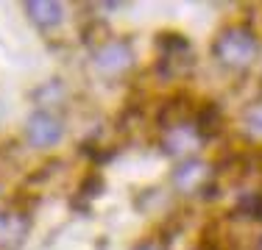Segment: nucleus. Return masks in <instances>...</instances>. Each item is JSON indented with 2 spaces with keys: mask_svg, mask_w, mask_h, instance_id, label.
Here are the masks:
<instances>
[{
  "mask_svg": "<svg viewBox=\"0 0 262 250\" xmlns=\"http://www.w3.org/2000/svg\"><path fill=\"white\" fill-rule=\"evenodd\" d=\"M246 125H248V131H251L254 136H262V103L254 106V109H248Z\"/></svg>",
  "mask_w": 262,
  "mask_h": 250,
  "instance_id": "6e6552de",
  "label": "nucleus"
},
{
  "mask_svg": "<svg viewBox=\"0 0 262 250\" xmlns=\"http://www.w3.org/2000/svg\"><path fill=\"white\" fill-rule=\"evenodd\" d=\"M198 128H190V125H170V128L165 131V147L167 153H184L187 147L195 145L198 139Z\"/></svg>",
  "mask_w": 262,
  "mask_h": 250,
  "instance_id": "39448f33",
  "label": "nucleus"
},
{
  "mask_svg": "<svg viewBox=\"0 0 262 250\" xmlns=\"http://www.w3.org/2000/svg\"><path fill=\"white\" fill-rule=\"evenodd\" d=\"M131 61H134V56H131L128 42H120V39L103 42V45L92 53V67H95V72L106 75V78L123 75L131 67Z\"/></svg>",
  "mask_w": 262,
  "mask_h": 250,
  "instance_id": "f03ea898",
  "label": "nucleus"
},
{
  "mask_svg": "<svg viewBox=\"0 0 262 250\" xmlns=\"http://www.w3.org/2000/svg\"><path fill=\"white\" fill-rule=\"evenodd\" d=\"M259 250H262V242H259Z\"/></svg>",
  "mask_w": 262,
  "mask_h": 250,
  "instance_id": "9d476101",
  "label": "nucleus"
},
{
  "mask_svg": "<svg viewBox=\"0 0 262 250\" xmlns=\"http://www.w3.org/2000/svg\"><path fill=\"white\" fill-rule=\"evenodd\" d=\"M26 11L39 28H56L61 22V6L59 3H39V0H34V3L26 6Z\"/></svg>",
  "mask_w": 262,
  "mask_h": 250,
  "instance_id": "423d86ee",
  "label": "nucleus"
},
{
  "mask_svg": "<svg viewBox=\"0 0 262 250\" xmlns=\"http://www.w3.org/2000/svg\"><path fill=\"white\" fill-rule=\"evenodd\" d=\"M173 184L179 192H195L207 184V167L201 161H187L173 172Z\"/></svg>",
  "mask_w": 262,
  "mask_h": 250,
  "instance_id": "20e7f679",
  "label": "nucleus"
},
{
  "mask_svg": "<svg viewBox=\"0 0 262 250\" xmlns=\"http://www.w3.org/2000/svg\"><path fill=\"white\" fill-rule=\"evenodd\" d=\"M26 134H28V142L34 147H51L61 139L64 128H61V120L53 117L51 111H34V114L28 117Z\"/></svg>",
  "mask_w": 262,
  "mask_h": 250,
  "instance_id": "7ed1b4c3",
  "label": "nucleus"
},
{
  "mask_svg": "<svg viewBox=\"0 0 262 250\" xmlns=\"http://www.w3.org/2000/svg\"><path fill=\"white\" fill-rule=\"evenodd\" d=\"M137 250H165V247H162L159 242H142V245L137 247Z\"/></svg>",
  "mask_w": 262,
  "mask_h": 250,
  "instance_id": "1a4fd4ad",
  "label": "nucleus"
},
{
  "mask_svg": "<svg viewBox=\"0 0 262 250\" xmlns=\"http://www.w3.org/2000/svg\"><path fill=\"white\" fill-rule=\"evenodd\" d=\"M240 211H246L248 217H257V220H262V195H248L240 203Z\"/></svg>",
  "mask_w": 262,
  "mask_h": 250,
  "instance_id": "0eeeda50",
  "label": "nucleus"
},
{
  "mask_svg": "<svg viewBox=\"0 0 262 250\" xmlns=\"http://www.w3.org/2000/svg\"><path fill=\"white\" fill-rule=\"evenodd\" d=\"M212 53L229 70H246L257 56V36L248 28L237 25V28H226L212 45Z\"/></svg>",
  "mask_w": 262,
  "mask_h": 250,
  "instance_id": "f257e3e1",
  "label": "nucleus"
}]
</instances>
